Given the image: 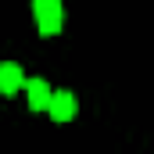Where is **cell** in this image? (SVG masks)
<instances>
[{
	"mask_svg": "<svg viewBox=\"0 0 154 154\" xmlns=\"http://www.w3.org/2000/svg\"><path fill=\"white\" fill-rule=\"evenodd\" d=\"M32 14H36V29L43 36L61 32V0H32Z\"/></svg>",
	"mask_w": 154,
	"mask_h": 154,
	"instance_id": "obj_1",
	"label": "cell"
},
{
	"mask_svg": "<svg viewBox=\"0 0 154 154\" xmlns=\"http://www.w3.org/2000/svg\"><path fill=\"white\" fill-rule=\"evenodd\" d=\"M47 111H50V118H54V122H72V118H75V111H79V104H75V97H72L68 90H61V93H54V97H50Z\"/></svg>",
	"mask_w": 154,
	"mask_h": 154,
	"instance_id": "obj_2",
	"label": "cell"
},
{
	"mask_svg": "<svg viewBox=\"0 0 154 154\" xmlns=\"http://www.w3.org/2000/svg\"><path fill=\"white\" fill-rule=\"evenodd\" d=\"M18 90H25L22 68H18L14 61H4V65H0V93H4V97H14Z\"/></svg>",
	"mask_w": 154,
	"mask_h": 154,
	"instance_id": "obj_3",
	"label": "cell"
},
{
	"mask_svg": "<svg viewBox=\"0 0 154 154\" xmlns=\"http://www.w3.org/2000/svg\"><path fill=\"white\" fill-rule=\"evenodd\" d=\"M25 93H29V108H32V111H47V104H50V97H54L43 79H25Z\"/></svg>",
	"mask_w": 154,
	"mask_h": 154,
	"instance_id": "obj_4",
	"label": "cell"
}]
</instances>
